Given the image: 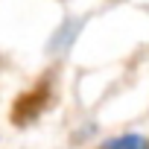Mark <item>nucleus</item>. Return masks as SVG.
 I'll list each match as a JSON object with an SVG mask.
<instances>
[{
	"label": "nucleus",
	"instance_id": "nucleus-1",
	"mask_svg": "<svg viewBox=\"0 0 149 149\" xmlns=\"http://www.w3.org/2000/svg\"><path fill=\"white\" fill-rule=\"evenodd\" d=\"M100 149H149V137H143L140 132H126V134L108 137Z\"/></svg>",
	"mask_w": 149,
	"mask_h": 149
}]
</instances>
